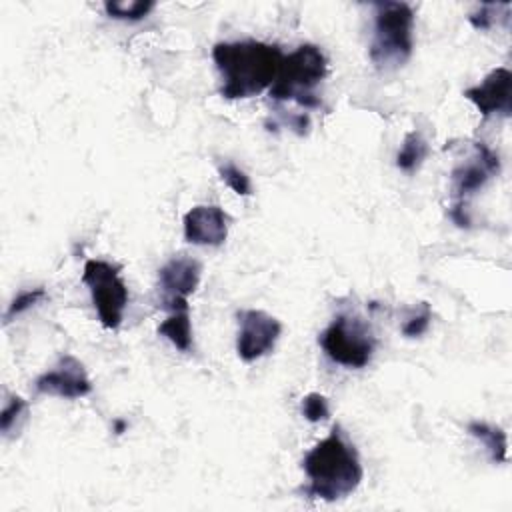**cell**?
<instances>
[{"instance_id": "9c48e42d", "label": "cell", "mask_w": 512, "mask_h": 512, "mask_svg": "<svg viewBox=\"0 0 512 512\" xmlns=\"http://www.w3.org/2000/svg\"><path fill=\"white\" fill-rule=\"evenodd\" d=\"M34 388L40 394L76 400V398H84L92 392V382L86 374L84 364L76 356L64 354V356H60V360L56 362V366L52 370L40 374L34 380Z\"/></svg>"}, {"instance_id": "8992f818", "label": "cell", "mask_w": 512, "mask_h": 512, "mask_svg": "<svg viewBox=\"0 0 512 512\" xmlns=\"http://www.w3.org/2000/svg\"><path fill=\"white\" fill-rule=\"evenodd\" d=\"M82 282L90 290L100 324L108 330H116L128 304V288L120 278V268L106 260H86Z\"/></svg>"}, {"instance_id": "4fadbf2b", "label": "cell", "mask_w": 512, "mask_h": 512, "mask_svg": "<svg viewBox=\"0 0 512 512\" xmlns=\"http://www.w3.org/2000/svg\"><path fill=\"white\" fill-rule=\"evenodd\" d=\"M162 308L168 310L166 320L160 322L158 334L168 338L180 352L192 348V324L188 298H164Z\"/></svg>"}, {"instance_id": "ba28073f", "label": "cell", "mask_w": 512, "mask_h": 512, "mask_svg": "<svg viewBox=\"0 0 512 512\" xmlns=\"http://www.w3.org/2000/svg\"><path fill=\"white\" fill-rule=\"evenodd\" d=\"M282 334L278 318L264 310H242L238 312V336L236 352L244 362H254L274 350Z\"/></svg>"}, {"instance_id": "52a82bcc", "label": "cell", "mask_w": 512, "mask_h": 512, "mask_svg": "<svg viewBox=\"0 0 512 512\" xmlns=\"http://www.w3.org/2000/svg\"><path fill=\"white\" fill-rule=\"evenodd\" d=\"M498 172H500L498 156L484 142H474V156L470 160L458 164L452 170L454 204L450 208V218L458 226H468L470 224V220L464 212L466 198L472 196L476 190H480Z\"/></svg>"}, {"instance_id": "6da1fadb", "label": "cell", "mask_w": 512, "mask_h": 512, "mask_svg": "<svg viewBox=\"0 0 512 512\" xmlns=\"http://www.w3.org/2000/svg\"><path fill=\"white\" fill-rule=\"evenodd\" d=\"M284 54L278 46L240 40V42H218L212 48V60L220 74V94L228 100L252 98L262 90L270 88Z\"/></svg>"}, {"instance_id": "30bf717a", "label": "cell", "mask_w": 512, "mask_h": 512, "mask_svg": "<svg viewBox=\"0 0 512 512\" xmlns=\"http://www.w3.org/2000/svg\"><path fill=\"white\" fill-rule=\"evenodd\" d=\"M510 86H512V72L500 66V68H494L480 84L466 88L464 98H468L484 118L492 114H500L508 118L512 112Z\"/></svg>"}, {"instance_id": "277c9868", "label": "cell", "mask_w": 512, "mask_h": 512, "mask_svg": "<svg viewBox=\"0 0 512 512\" xmlns=\"http://www.w3.org/2000/svg\"><path fill=\"white\" fill-rule=\"evenodd\" d=\"M328 70L326 56L316 44H302L282 58L278 74L268 88L270 98L284 102L294 100L304 108L320 106L314 88L324 80Z\"/></svg>"}, {"instance_id": "44dd1931", "label": "cell", "mask_w": 512, "mask_h": 512, "mask_svg": "<svg viewBox=\"0 0 512 512\" xmlns=\"http://www.w3.org/2000/svg\"><path fill=\"white\" fill-rule=\"evenodd\" d=\"M430 318H432L430 308H428V304L424 302V304H422V312L416 314V316H412V318L402 326V334L408 336V338H416V336L424 334V332L428 330V326H430Z\"/></svg>"}, {"instance_id": "5b68a950", "label": "cell", "mask_w": 512, "mask_h": 512, "mask_svg": "<svg viewBox=\"0 0 512 512\" xmlns=\"http://www.w3.org/2000/svg\"><path fill=\"white\" fill-rule=\"evenodd\" d=\"M326 356L346 368H364L374 354V336L358 316L338 314L318 338Z\"/></svg>"}, {"instance_id": "7402d4cb", "label": "cell", "mask_w": 512, "mask_h": 512, "mask_svg": "<svg viewBox=\"0 0 512 512\" xmlns=\"http://www.w3.org/2000/svg\"><path fill=\"white\" fill-rule=\"evenodd\" d=\"M500 6H502V4H482L476 12H472V14L468 16L470 24H472L476 30H488V28H492L494 16H496V12H498Z\"/></svg>"}, {"instance_id": "e0dca14e", "label": "cell", "mask_w": 512, "mask_h": 512, "mask_svg": "<svg viewBox=\"0 0 512 512\" xmlns=\"http://www.w3.org/2000/svg\"><path fill=\"white\" fill-rule=\"evenodd\" d=\"M26 412H28V402L22 396L10 394L4 408H2V414H0L2 434L10 436L14 430H18L20 422L26 418Z\"/></svg>"}, {"instance_id": "3957f363", "label": "cell", "mask_w": 512, "mask_h": 512, "mask_svg": "<svg viewBox=\"0 0 512 512\" xmlns=\"http://www.w3.org/2000/svg\"><path fill=\"white\" fill-rule=\"evenodd\" d=\"M414 48V10L406 2H374L370 60L380 70L402 66Z\"/></svg>"}, {"instance_id": "2e32d148", "label": "cell", "mask_w": 512, "mask_h": 512, "mask_svg": "<svg viewBox=\"0 0 512 512\" xmlns=\"http://www.w3.org/2000/svg\"><path fill=\"white\" fill-rule=\"evenodd\" d=\"M154 8L152 0H130V2H106L104 10L110 18L116 20H142L144 16H148V12Z\"/></svg>"}, {"instance_id": "9a60e30c", "label": "cell", "mask_w": 512, "mask_h": 512, "mask_svg": "<svg viewBox=\"0 0 512 512\" xmlns=\"http://www.w3.org/2000/svg\"><path fill=\"white\" fill-rule=\"evenodd\" d=\"M426 156H428V144L422 138V134L414 130V132L406 134V138L402 142V148L396 154V166L402 172L410 174V172L420 168V164L424 162Z\"/></svg>"}, {"instance_id": "5bb4252c", "label": "cell", "mask_w": 512, "mask_h": 512, "mask_svg": "<svg viewBox=\"0 0 512 512\" xmlns=\"http://www.w3.org/2000/svg\"><path fill=\"white\" fill-rule=\"evenodd\" d=\"M468 434L478 438L486 446L492 462H496V464L508 462V440H506V432L502 428L492 426L488 422L474 420L468 424Z\"/></svg>"}, {"instance_id": "7c38bea8", "label": "cell", "mask_w": 512, "mask_h": 512, "mask_svg": "<svg viewBox=\"0 0 512 512\" xmlns=\"http://www.w3.org/2000/svg\"><path fill=\"white\" fill-rule=\"evenodd\" d=\"M202 266L190 256H174L158 270V286L164 298H188L200 284Z\"/></svg>"}, {"instance_id": "8fae6325", "label": "cell", "mask_w": 512, "mask_h": 512, "mask_svg": "<svg viewBox=\"0 0 512 512\" xmlns=\"http://www.w3.org/2000/svg\"><path fill=\"white\" fill-rule=\"evenodd\" d=\"M228 236V216L220 206L200 204L184 214V238L196 246H220Z\"/></svg>"}, {"instance_id": "7a4b0ae2", "label": "cell", "mask_w": 512, "mask_h": 512, "mask_svg": "<svg viewBox=\"0 0 512 512\" xmlns=\"http://www.w3.org/2000/svg\"><path fill=\"white\" fill-rule=\"evenodd\" d=\"M302 468L310 480L306 494L326 502H336L352 494L364 476L358 452L346 440L340 426L320 440L302 460Z\"/></svg>"}, {"instance_id": "ffe728a7", "label": "cell", "mask_w": 512, "mask_h": 512, "mask_svg": "<svg viewBox=\"0 0 512 512\" xmlns=\"http://www.w3.org/2000/svg\"><path fill=\"white\" fill-rule=\"evenodd\" d=\"M302 414L308 422H320V420H326L328 414H330V408H328V400L318 394V392H310L302 398Z\"/></svg>"}, {"instance_id": "ac0fdd59", "label": "cell", "mask_w": 512, "mask_h": 512, "mask_svg": "<svg viewBox=\"0 0 512 512\" xmlns=\"http://www.w3.org/2000/svg\"><path fill=\"white\" fill-rule=\"evenodd\" d=\"M218 174L220 178L240 196H250L252 194V184H250V178L246 176V172H242L238 166H234L232 162H226V164H220L218 166Z\"/></svg>"}, {"instance_id": "d6986e66", "label": "cell", "mask_w": 512, "mask_h": 512, "mask_svg": "<svg viewBox=\"0 0 512 512\" xmlns=\"http://www.w3.org/2000/svg\"><path fill=\"white\" fill-rule=\"evenodd\" d=\"M46 296V290L42 286L38 288H32V290H26V292H20L8 306L6 314H4V324H10L18 314L26 312L28 308H32L34 304H38L42 298Z\"/></svg>"}]
</instances>
